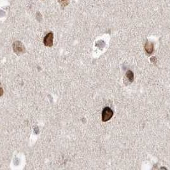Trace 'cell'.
I'll return each instance as SVG.
<instances>
[{
	"label": "cell",
	"mask_w": 170,
	"mask_h": 170,
	"mask_svg": "<svg viewBox=\"0 0 170 170\" xmlns=\"http://www.w3.org/2000/svg\"><path fill=\"white\" fill-rule=\"evenodd\" d=\"M114 115V111L109 107H105L102 111V120L107 122Z\"/></svg>",
	"instance_id": "obj_1"
},
{
	"label": "cell",
	"mask_w": 170,
	"mask_h": 170,
	"mask_svg": "<svg viewBox=\"0 0 170 170\" xmlns=\"http://www.w3.org/2000/svg\"><path fill=\"white\" fill-rule=\"evenodd\" d=\"M53 38H54V35L52 33H48L43 40L44 45L47 47H52L53 45Z\"/></svg>",
	"instance_id": "obj_2"
},
{
	"label": "cell",
	"mask_w": 170,
	"mask_h": 170,
	"mask_svg": "<svg viewBox=\"0 0 170 170\" xmlns=\"http://www.w3.org/2000/svg\"><path fill=\"white\" fill-rule=\"evenodd\" d=\"M13 50L17 54L24 51V47L20 42H16L13 43Z\"/></svg>",
	"instance_id": "obj_3"
},
{
	"label": "cell",
	"mask_w": 170,
	"mask_h": 170,
	"mask_svg": "<svg viewBox=\"0 0 170 170\" xmlns=\"http://www.w3.org/2000/svg\"><path fill=\"white\" fill-rule=\"evenodd\" d=\"M145 49L148 54H152L154 50V45L151 42H147L145 45Z\"/></svg>",
	"instance_id": "obj_4"
},
{
	"label": "cell",
	"mask_w": 170,
	"mask_h": 170,
	"mask_svg": "<svg viewBox=\"0 0 170 170\" xmlns=\"http://www.w3.org/2000/svg\"><path fill=\"white\" fill-rule=\"evenodd\" d=\"M126 76H127V77L129 79V81H131V82L133 81L134 74L131 71H128L127 73H126Z\"/></svg>",
	"instance_id": "obj_5"
},
{
	"label": "cell",
	"mask_w": 170,
	"mask_h": 170,
	"mask_svg": "<svg viewBox=\"0 0 170 170\" xmlns=\"http://www.w3.org/2000/svg\"><path fill=\"white\" fill-rule=\"evenodd\" d=\"M3 94V90L2 88H0V96H2Z\"/></svg>",
	"instance_id": "obj_6"
},
{
	"label": "cell",
	"mask_w": 170,
	"mask_h": 170,
	"mask_svg": "<svg viewBox=\"0 0 170 170\" xmlns=\"http://www.w3.org/2000/svg\"><path fill=\"white\" fill-rule=\"evenodd\" d=\"M61 1H67V0H61Z\"/></svg>",
	"instance_id": "obj_7"
}]
</instances>
